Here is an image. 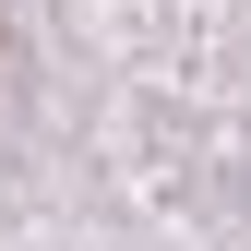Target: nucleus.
Masks as SVG:
<instances>
[]
</instances>
